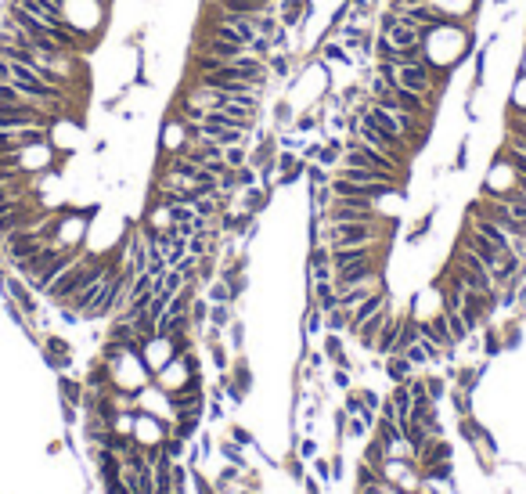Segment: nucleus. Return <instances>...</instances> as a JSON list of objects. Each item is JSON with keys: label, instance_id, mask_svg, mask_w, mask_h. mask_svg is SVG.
Wrapping results in <instances>:
<instances>
[{"label": "nucleus", "instance_id": "f257e3e1", "mask_svg": "<svg viewBox=\"0 0 526 494\" xmlns=\"http://www.w3.org/2000/svg\"><path fill=\"white\" fill-rule=\"evenodd\" d=\"M396 231V221L386 217L379 224H364V221H343V224H328L325 245L328 249H343V245H368V242H386Z\"/></svg>", "mask_w": 526, "mask_h": 494}, {"label": "nucleus", "instance_id": "f03ea898", "mask_svg": "<svg viewBox=\"0 0 526 494\" xmlns=\"http://www.w3.org/2000/svg\"><path fill=\"white\" fill-rule=\"evenodd\" d=\"M325 221H328V224H343V221L379 224V221H386V217H382V209H379L375 202H368V199H335V195H332V202H328V209H325Z\"/></svg>", "mask_w": 526, "mask_h": 494}, {"label": "nucleus", "instance_id": "7ed1b4c3", "mask_svg": "<svg viewBox=\"0 0 526 494\" xmlns=\"http://www.w3.org/2000/svg\"><path fill=\"white\" fill-rule=\"evenodd\" d=\"M382 480H389L393 487H400L404 494H415L422 483V466L418 458H386V466L379 469Z\"/></svg>", "mask_w": 526, "mask_h": 494}, {"label": "nucleus", "instance_id": "20e7f679", "mask_svg": "<svg viewBox=\"0 0 526 494\" xmlns=\"http://www.w3.org/2000/svg\"><path fill=\"white\" fill-rule=\"evenodd\" d=\"M195 141V134H192V127L184 123L180 116H173V112H166V119H163V130H159V152H166V156H173V152H184Z\"/></svg>", "mask_w": 526, "mask_h": 494}, {"label": "nucleus", "instance_id": "39448f33", "mask_svg": "<svg viewBox=\"0 0 526 494\" xmlns=\"http://www.w3.org/2000/svg\"><path fill=\"white\" fill-rule=\"evenodd\" d=\"M141 361H144V372L156 379L163 368L173 361V347H170V339L166 335H156V339H148L144 350H141Z\"/></svg>", "mask_w": 526, "mask_h": 494}, {"label": "nucleus", "instance_id": "423d86ee", "mask_svg": "<svg viewBox=\"0 0 526 494\" xmlns=\"http://www.w3.org/2000/svg\"><path fill=\"white\" fill-rule=\"evenodd\" d=\"M4 292L22 307V311L29 314V321H37V314H40V303H37V292H33V285L25 282L22 274H8L4 278Z\"/></svg>", "mask_w": 526, "mask_h": 494}, {"label": "nucleus", "instance_id": "0eeeda50", "mask_svg": "<svg viewBox=\"0 0 526 494\" xmlns=\"http://www.w3.org/2000/svg\"><path fill=\"white\" fill-rule=\"evenodd\" d=\"M314 51H318V58L325 61V66H339V69H353V66H357L353 51H346L343 40H335V37H325Z\"/></svg>", "mask_w": 526, "mask_h": 494}, {"label": "nucleus", "instance_id": "6e6552de", "mask_svg": "<svg viewBox=\"0 0 526 494\" xmlns=\"http://www.w3.org/2000/svg\"><path fill=\"white\" fill-rule=\"evenodd\" d=\"M44 357H47L51 368H58V372L73 368V347L61 335H44Z\"/></svg>", "mask_w": 526, "mask_h": 494}, {"label": "nucleus", "instance_id": "1a4fd4ad", "mask_svg": "<svg viewBox=\"0 0 526 494\" xmlns=\"http://www.w3.org/2000/svg\"><path fill=\"white\" fill-rule=\"evenodd\" d=\"M83 386H87V390H98V393H112V390H115V376H112V364H108V361H101V357H98V361H90Z\"/></svg>", "mask_w": 526, "mask_h": 494}, {"label": "nucleus", "instance_id": "9d476101", "mask_svg": "<svg viewBox=\"0 0 526 494\" xmlns=\"http://www.w3.org/2000/svg\"><path fill=\"white\" fill-rule=\"evenodd\" d=\"M422 37H425V29H418V25H411V22H404V18H400V25L389 33L393 47H400V51H418V47H422Z\"/></svg>", "mask_w": 526, "mask_h": 494}, {"label": "nucleus", "instance_id": "9b49d317", "mask_svg": "<svg viewBox=\"0 0 526 494\" xmlns=\"http://www.w3.org/2000/svg\"><path fill=\"white\" fill-rule=\"evenodd\" d=\"M451 455H454V447H451L444 437H429V440L418 447L415 458H418V466L425 469V466H432V462H444V458H451Z\"/></svg>", "mask_w": 526, "mask_h": 494}, {"label": "nucleus", "instance_id": "f8f14e48", "mask_svg": "<svg viewBox=\"0 0 526 494\" xmlns=\"http://www.w3.org/2000/svg\"><path fill=\"white\" fill-rule=\"evenodd\" d=\"M382 372H386L393 383H408V379L415 376V364H411L404 354H389L386 364H382Z\"/></svg>", "mask_w": 526, "mask_h": 494}, {"label": "nucleus", "instance_id": "ddd939ff", "mask_svg": "<svg viewBox=\"0 0 526 494\" xmlns=\"http://www.w3.org/2000/svg\"><path fill=\"white\" fill-rule=\"evenodd\" d=\"M389 400H393V408H396V422H404V419H411V408H415V397H411V390H408V383H393V393H389Z\"/></svg>", "mask_w": 526, "mask_h": 494}, {"label": "nucleus", "instance_id": "4468645a", "mask_svg": "<svg viewBox=\"0 0 526 494\" xmlns=\"http://www.w3.org/2000/svg\"><path fill=\"white\" fill-rule=\"evenodd\" d=\"M396 332H400V318H389V321L382 325L379 339H375V354H379V357L396 354Z\"/></svg>", "mask_w": 526, "mask_h": 494}, {"label": "nucleus", "instance_id": "2eb2a0df", "mask_svg": "<svg viewBox=\"0 0 526 494\" xmlns=\"http://www.w3.org/2000/svg\"><path fill=\"white\" fill-rule=\"evenodd\" d=\"M270 119H274L277 134L292 127V119H296V105H292V98H289V94H282V98L274 101V109H270Z\"/></svg>", "mask_w": 526, "mask_h": 494}, {"label": "nucleus", "instance_id": "dca6fc26", "mask_svg": "<svg viewBox=\"0 0 526 494\" xmlns=\"http://www.w3.org/2000/svg\"><path fill=\"white\" fill-rule=\"evenodd\" d=\"M199 422H202V412H180V415H173V437L192 440L199 433Z\"/></svg>", "mask_w": 526, "mask_h": 494}, {"label": "nucleus", "instance_id": "f3484780", "mask_svg": "<svg viewBox=\"0 0 526 494\" xmlns=\"http://www.w3.org/2000/svg\"><path fill=\"white\" fill-rule=\"evenodd\" d=\"M184 332H192V318H188V314H173V311H166V314L159 318V335L173 339V335H184Z\"/></svg>", "mask_w": 526, "mask_h": 494}, {"label": "nucleus", "instance_id": "a211bd4d", "mask_svg": "<svg viewBox=\"0 0 526 494\" xmlns=\"http://www.w3.org/2000/svg\"><path fill=\"white\" fill-rule=\"evenodd\" d=\"M487 376V361H480V364H465V368H458V376H454V383H458V390H469V393H476V386H480V379Z\"/></svg>", "mask_w": 526, "mask_h": 494}, {"label": "nucleus", "instance_id": "6ab92c4d", "mask_svg": "<svg viewBox=\"0 0 526 494\" xmlns=\"http://www.w3.org/2000/svg\"><path fill=\"white\" fill-rule=\"evenodd\" d=\"M458 433H461V440H465L469 447H480L487 426H480V419H472V415H458Z\"/></svg>", "mask_w": 526, "mask_h": 494}, {"label": "nucleus", "instance_id": "aec40b11", "mask_svg": "<svg viewBox=\"0 0 526 494\" xmlns=\"http://www.w3.org/2000/svg\"><path fill=\"white\" fill-rule=\"evenodd\" d=\"M58 393H61V400H69V405H83V393H87V386L80 383V379H73V376H65L61 372L58 376Z\"/></svg>", "mask_w": 526, "mask_h": 494}, {"label": "nucleus", "instance_id": "412c9836", "mask_svg": "<svg viewBox=\"0 0 526 494\" xmlns=\"http://www.w3.org/2000/svg\"><path fill=\"white\" fill-rule=\"evenodd\" d=\"M386 458H389L386 444H382L375 433H371V437H368V447H364V462H368L371 469H382V466H386Z\"/></svg>", "mask_w": 526, "mask_h": 494}, {"label": "nucleus", "instance_id": "4be33fe9", "mask_svg": "<svg viewBox=\"0 0 526 494\" xmlns=\"http://www.w3.org/2000/svg\"><path fill=\"white\" fill-rule=\"evenodd\" d=\"M444 318H447V328H451V335H454V343H465L469 335H476V332L469 328V321L461 318V311H444Z\"/></svg>", "mask_w": 526, "mask_h": 494}, {"label": "nucleus", "instance_id": "5701e85b", "mask_svg": "<svg viewBox=\"0 0 526 494\" xmlns=\"http://www.w3.org/2000/svg\"><path fill=\"white\" fill-rule=\"evenodd\" d=\"M188 318H192V332L206 328V321H209V300H206V296H195V300H192Z\"/></svg>", "mask_w": 526, "mask_h": 494}, {"label": "nucleus", "instance_id": "b1692460", "mask_svg": "<svg viewBox=\"0 0 526 494\" xmlns=\"http://www.w3.org/2000/svg\"><path fill=\"white\" fill-rule=\"evenodd\" d=\"M231 321H234V307L231 303H209V325L227 328Z\"/></svg>", "mask_w": 526, "mask_h": 494}, {"label": "nucleus", "instance_id": "393cba45", "mask_svg": "<svg viewBox=\"0 0 526 494\" xmlns=\"http://www.w3.org/2000/svg\"><path fill=\"white\" fill-rule=\"evenodd\" d=\"M303 328H306V335H321V332H325V311H321L318 303L306 307V321H303Z\"/></svg>", "mask_w": 526, "mask_h": 494}, {"label": "nucleus", "instance_id": "a878e982", "mask_svg": "<svg viewBox=\"0 0 526 494\" xmlns=\"http://www.w3.org/2000/svg\"><path fill=\"white\" fill-rule=\"evenodd\" d=\"M206 300L209 303H231V285L224 282V278H213V282L206 285Z\"/></svg>", "mask_w": 526, "mask_h": 494}, {"label": "nucleus", "instance_id": "bb28decb", "mask_svg": "<svg viewBox=\"0 0 526 494\" xmlns=\"http://www.w3.org/2000/svg\"><path fill=\"white\" fill-rule=\"evenodd\" d=\"M505 350V335L498 328H483V354L487 357H498Z\"/></svg>", "mask_w": 526, "mask_h": 494}, {"label": "nucleus", "instance_id": "cd10ccee", "mask_svg": "<svg viewBox=\"0 0 526 494\" xmlns=\"http://www.w3.org/2000/svg\"><path fill=\"white\" fill-rule=\"evenodd\" d=\"M325 328H328V332H350V311H343V307L328 311V314H325Z\"/></svg>", "mask_w": 526, "mask_h": 494}, {"label": "nucleus", "instance_id": "c85d7f7f", "mask_svg": "<svg viewBox=\"0 0 526 494\" xmlns=\"http://www.w3.org/2000/svg\"><path fill=\"white\" fill-rule=\"evenodd\" d=\"M429 231H432V213H425V217H418V221H415V228L404 235V242H408V245H418Z\"/></svg>", "mask_w": 526, "mask_h": 494}, {"label": "nucleus", "instance_id": "c756f323", "mask_svg": "<svg viewBox=\"0 0 526 494\" xmlns=\"http://www.w3.org/2000/svg\"><path fill=\"white\" fill-rule=\"evenodd\" d=\"M306 180H311V188H325V184H332V173L321 163H306Z\"/></svg>", "mask_w": 526, "mask_h": 494}, {"label": "nucleus", "instance_id": "7c9ffc66", "mask_svg": "<svg viewBox=\"0 0 526 494\" xmlns=\"http://www.w3.org/2000/svg\"><path fill=\"white\" fill-rule=\"evenodd\" d=\"M224 163H227L231 170L245 166V163H249V148H245V144H231V148H224Z\"/></svg>", "mask_w": 526, "mask_h": 494}, {"label": "nucleus", "instance_id": "2f4dec72", "mask_svg": "<svg viewBox=\"0 0 526 494\" xmlns=\"http://www.w3.org/2000/svg\"><path fill=\"white\" fill-rule=\"evenodd\" d=\"M422 476H432V480H454V466H451V458L425 466V469H422Z\"/></svg>", "mask_w": 526, "mask_h": 494}, {"label": "nucleus", "instance_id": "473e14b6", "mask_svg": "<svg viewBox=\"0 0 526 494\" xmlns=\"http://www.w3.org/2000/svg\"><path fill=\"white\" fill-rule=\"evenodd\" d=\"M447 397H451V405H454L458 415H472V393L469 390H451Z\"/></svg>", "mask_w": 526, "mask_h": 494}, {"label": "nucleus", "instance_id": "72a5a7b5", "mask_svg": "<svg viewBox=\"0 0 526 494\" xmlns=\"http://www.w3.org/2000/svg\"><path fill=\"white\" fill-rule=\"evenodd\" d=\"M425 390L432 397V405H440V400L447 397V379L444 376H425Z\"/></svg>", "mask_w": 526, "mask_h": 494}, {"label": "nucleus", "instance_id": "f704fd0d", "mask_svg": "<svg viewBox=\"0 0 526 494\" xmlns=\"http://www.w3.org/2000/svg\"><path fill=\"white\" fill-rule=\"evenodd\" d=\"M184 289V274L177 271V267H170L166 274H163V292H170V296H177Z\"/></svg>", "mask_w": 526, "mask_h": 494}, {"label": "nucleus", "instance_id": "c9c22d12", "mask_svg": "<svg viewBox=\"0 0 526 494\" xmlns=\"http://www.w3.org/2000/svg\"><path fill=\"white\" fill-rule=\"evenodd\" d=\"M163 451H166V458H173V462H180V455H184V451H188V440H180V437H173V433H170V437L163 440Z\"/></svg>", "mask_w": 526, "mask_h": 494}, {"label": "nucleus", "instance_id": "e433bc0d", "mask_svg": "<svg viewBox=\"0 0 526 494\" xmlns=\"http://www.w3.org/2000/svg\"><path fill=\"white\" fill-rule=\"evenodd\" d=\"M249 54H253V58H260V61H267V58L274 54V44H270V37H256V40L249 44Z\"/></svg>", "mask_w": 526, "mask_h": 494}, {"label": "nucleus", "instance_id": "4c0bfd02", "mask_svg": "<svg viewBox=\"0 0 526 494\" xmlns=\"http://www.w3.org/2000/svg\"><path fill=\"white\" fill-rule=\"evenodd\" d=\"M220 455H224L227 462H234V469H245V462H242V447H238L234 440H227V444H220Z\"/></svg>", "mask_w": 526, "mask_h": 494}, {"label": "nucleus", "instance_id": "58836bf2", "mask_svg": "<svg viewBox=\"0 0 526 494\" xmlns=\"http://www.w3.org/2000/svg\"><path fill=\"white\" fill-rule=\"evenodd\" d=\"M451 170H454V173L469 170V141H461V144H458V152H454V163H451Z\"/></svg>", "mask_w": 526, "mask_h": 494}, {"label": "nucleus", "instance_id": "ea45409f", "mask_svg": "<svg viewBox=\"0 0 526 494\" xmlns=\"http://www.w3.org/2000/svg\"><path fill=\"white\" fill-rule=\"evenodd\" d=\"M209 347V357H213V364L220 368V372H227V350L220 347V339H216V343H206Z\"/></svg>", "mask_w": 526, "mask_h": 494}, {"label": "nucleus", "instance_id": "a19ab883", "mask_svg": "<svg viewBox=\"0 0 526 494\" xmlns=\"http://www.w3.org/2000/svg\"><path fill=\"white\" fill-rule=\"evenodd\" d=\"M404 357L418 368V364H429V357H425V347H422V339H418V343H411L408 350H404Z\"/></svg>", "mask_w": 526, "mask_h": 494}, {"label": "nucleus", "instance_id": "79ce46f5", "mask_svg": "<svg viewBox=\"0 0 526 494\" xmlns=\"http://www.w3.org/2000/svg\"><path fill=\"white\" fill-rule=\"evenodd\" d=\"M227 332H231V347H234V350H242V347H245V325L234 318V321L227 325Z\"/></svg>", "mask_w": 526, "mask_h": 494}, {"label": "nucleus", "instance_id": "37998d69", "mask_svg": "<svg viewBox=\"0 0 526 494\" xmlns=\"http://www.w3.org/2000/svg\"><path fill=\"white\" fill-rule=\"evenodd\" d=\"M105 494H134V490H130V483L123 476H108L105 480Z\"/></svg>", "mask_w": 526, "mask_h": 494}, {"label": "nucleus", "instance_id": "c03bdc74", "mask_svg": "<svg viewBox=\"0 0 526 494\" xmlns=\"http://www.w3.org/2000/svg\"><path fill=\"white\" fill-rule=\"evenodd\" d=\"M231 440L238 444V447H253V433L245 426H231Z\"/></svg>", "mask_w": 526, "mask_h": 494}, {"label": "nucleus", "instance_id": "a18cd8bd", "mask_svg": "<svg viewBox=\"0 0 526 494\" xmlns=\"http://www.w3.org/2000/svg\"><path fill=\"white\" fill-rule=\"evenodd\" d=\"M357 393H361V400H364V408H371V412L379 415V405H382V397H379L375 390H357Z\"/></svg>", "mask_w": 526, "mask_h": 494}, {"label": "nucleus", "instance_id": "49530a36", "mask_svg": "<svg viewBox=\"0 0 526 494\" xmlns=\"http://www.w3.org/2000/svg\"><path fill=\"white\" fill-rule=\"evenodd\" d=\"M314 476H318L321 483H328V480H332V462H325V458H314Z\"/></svg>", "mask_w": 526, "mask_h": 494}, {"label": "nucleus", "instance_id": "de8ad7c7", "mask_svg": "<svg viewBox=\"0 0 526 494\" xmlns=\"http://www.w3.org/2000/svg\"><path fill=\"white\" fill-rule=\"evenodd\" d=\"M61 419H65V426H76L80 422V408L69 405V400H61Z\"/></svg>", "mask_w": 526, "mask_h": 494}, {"label": "nucleus", "instance_id": "09e8293b", "mask_svg": "<svg viewBox=\"0 0 526 494\" xmlns=\"http://www.w3.org/2000/svg\"><path fill=\"white\" fill-rule=\"evenodd\" d=\"M192 483H195V494H216V487L206 476H199V473H192Z\"/></svg>", "mask_w": 526, "mask_h": 494}, {"label": "nucleus", "instance_id": "8fccbe9b", "mask_svg": "<svg viewBox=\"0 0 526 494\" xmlns=\"http://www.w3.org/2000/svg\"><path fill=\"white\" fill-rule=\"evenodd\" d=\"M332 383H335L339 390H350V368H335V376H332Z\"/></svg>", "mask_w": 526, "mask_h": 494}, {"label": "nucleus", "instance_id": "3c124183", "mask_svg": "<svg viewBox=\"0 0 526 494\" xmlns=\"http://www.w3.org/2000/svg\"><path fill=\"white\" fill-rule=\"evenodd\" d=\"M209 419H213V422H220V419H224V405H220V397H209Z\"/></svg>", "mask_w": 526, "mask_h": 494}, {"label": "nucleus", "instance_id": "603ef678", "mask_svg": "<svg viewBox=\"0 0 526 494\" xmlns=\"http://www.w3.org/2000/svg\"><path fill=\"white\" fill-rule=\"evenodd\" d=\"M519 343H522V332H519V328H508V332H505V350H515Z\"/></svg>", "mask_w": 526, "mask_h": 494}, {"label": "nucleus", "instance_id": "864d4df0", "mask_svg": "<svg viewBox=\"0 0 526 494\" xmlns=\"http://www.w3.org/2000/svg\"><path fill=\"white\" fill-rule=\"evenodd\" d=\"M11 76H15V66L8 58H0V83H11Z\"/></svg>", "mask_w": 526, "mask_h": 494}, {"label": "nucleus", "instance_id": "5fc2aeb1", "mask_svg": "<svg viewBox=\"0 0 526 494\" xmlns=\"http://www.w3.org/2000/svg\"><path fill=\"white\" fill-rule=\"evenodd\" d=\"M25 170H11V166H4V170H0V184H11V180H18Z\"/></svg>", "mask_w": 526, "mask_h": 494}, {"label": "nucleus", "instance_id": "6e6d98bb", "mask_svg": "<svg viewBox=\"0 0 526 494\" xmlns=\"http://www.w3.org/2000/svg\"><path fill=\"white\" fill-rule=\"evenodd\" d=\"M299 455H303V458H318V444H314V440H303V444H299Z\"/></svg>", "mask_w": 526, "mask_h": 494}, {"label": "nucleus", "instance_id": "4d7b16f0", "mask_svg": "<svg viewBox=\"0 0 526 494\" xmlns=\"http://www.w3.org/2000/svg\"><path fill=\"white\" fill-rule=\"evenodd\" d=\"M289 473H292V480H306V476H303V462H299V458H289Z\"/></svg>", "mask_w": 526, "mask_h": 494}, {"label": "nucleus", "instance_id": "13d9d810", "mask_svg": "<svg viewBox=\"0 0 526 494\" xmlns=\"http://www.w3.org/2000/svg\"><path fill=\"white\" fill-rule=\"evenodd\" d=\"M306 494H321V487H318V480H306Z\"/></svg>", "mask_w": 526, "mask_h": 494}, {"label": "nucleus", "instance_id": "bf43d9fd", "mask_svg": "<svg viewBox=\"0 0 526 494\" xmlns=\"http://www.w3.org/2000/svg\"><path fill=\"white\" fill-rule=\"evenodd\" d=\"M519 73L526 76V51H522V61H519Z\"/></svg>", "mask_w": 526, "mask_h": 494}, {"label": "nucleus", "instance_id": "052dcab7", "mask_svg": "<svg viewBox=\"0 0 526 494\" xmlns=\"http://www.w3.org/2000/svg\"><path fill=\"white\" fill-rule=\"evenodd\" d=\"M494 4H498V8H501V4H512V0H494Z\"/></svg>", "mask_w": 526, "mask_h": 494}]
</instances>
